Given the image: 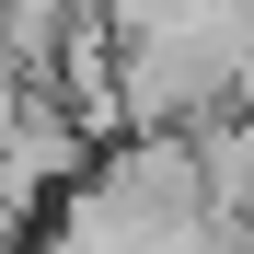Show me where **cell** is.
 Instances as JSON below:
<instances>
[{"label":"cell","mask_w":254,"mask_h":254,"mask_svg":"<svg viewBox=\"0 0 254 254\" xmlns=\"http://www.w3.org/2000/svg\"><path fill=\"white\" fill-rule=\"evenodd\" d=\"M231 243H243V254H254V208H243V220H231Z\"/></svg>","instance_id":"6da1fadb"}]
</instances>
